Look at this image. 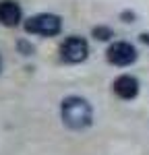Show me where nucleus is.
I'll list each match as a JSON object with an SVG mask.
<instances>
[{
    "instance_id": "1",
    "label": "nucleus",
    "mask_w": 149,
    "mask_h": 155,
    "mask_svg": "<svg viewBox=\"0 0 149 155\" xmlns=\"http://www.w3.org/2000/svg\"><path fill=\"white\" fill-rule=\"evenodd\" d=\"M62 120L74 130L87 128L91 124V106L81 97H66L62 101Z\"/></svg>"
},
{
    "instance_id": "2",
    "label": "nucleus",
    "mask_w": 149,
    "mask_h": 155,
    "mask_svg": "<svg viewBox=\"0 0 149 155\" xmlns=\"http://www.w3.org/2000/svg\"><path fill=\"white\" fill-rule=\"evenodd\" d=\"M60 17H56V15H48V12H44V15H35V17H31L27 23H25V29L29 31V33H37V35H56L58 31H60Z\"/></svg>"
},
{
    "instance_id": "3",
    "label": "nucleus",
    "mask_w": 149,
    "mask_h": 155,
    "mask_svg": "<svg viewBox=\"0 0 149 155\" xmlns=\"http://www.w3.org/2000/svg\"><path fill=\"white\" fill-rule=\"evenodd\" d=\"M62 58L66 60V62H83L87 58V54H89V46H87V41L83 37H68L64 44H62Z\"/></svg>"
},
{
    "instance_id": "4",
    "label": "nucleus",
    "mask_w": 149,
    "mask_h": 155,
    "mask_svg": "<svg viewBox=\"0 0 149 155\" xmlns=\"http://www.w3.org/2000/svg\"><path fill=\"white\" fill-rule=\"evenodd\" d=\"M108 60L116 66H128L137 60V50L126 41H116L108 48Z\"/></svg>"
},
{
    "instance_id": "5",
    "label": "nucleus",
    "mask_w": 149,
    "mask_h": 155,
    "mask_svg": "<svg viewBox=\"0 0 149 155\" xmlns=\"http://www.w3.org/2000/svg\"><path fill=\"white\" fill-rule=\"evenodd\" d=\"M137 91H139V83L131 74H122L114 81V93L122 99H133L137 95Z\"/></svg>"
},
{
    "instance_id": "6",
    "label": "nucleus",
    "mask_w": 149,
    "mask_h": 155,
    "mask_svg": "<svg viewBox=\"0 0 149 155\" xmlns=\"http://www.w3.org/2000/svg\"><path fill=\"white\" fill-rule=\"evenodd\" d=\"M21 21V6L12 0H2L0 2V23L6 27H15Z\"/></svg>"
},
{
    "instance_id": "7",
    "label": "nucleus",
    "mask_w": 149,
    "mask_h": 155,
    "mask_svg": "<svg viewBox=\"0 0 149 155\" xmlns=\"http://www.w3.org/2000/svg\"><path fill=\"white\" fill-rule=\"evenodd\" d=\"M93 35L98 37V39H110L112 29H108V27H95V29H93Z\"/></svg>"
},
{
    "instance_id": "8",
    "label": "nucleus",
    "mask_w": 149,
    "mask_h": 155,
    "mask_svg": "<svg viewBox=\"0 0 149 155\" xmlns=\"http://www.w3.org/2000/svg\"><path fill=\"white\" fill-rule=\"evenodd\" d=\"M141 41H145V44H149V35H147V33H143V35H141Z\"/></svg>"
},
{
    "instance_id": "9",
    "label": "nucleus",
    "mask_w": 149,
    "mask_h": 155,
    "mask_svg": "<svg viewBox=\"0 0 149 155\" xmlns=\"http://www.w3.org/2000/svg\"><path fill=\"white\" fill-rule=\"evenodd\" d=\"M0 68H2V60H0Z\"/></svg>"
}]
</instances>
